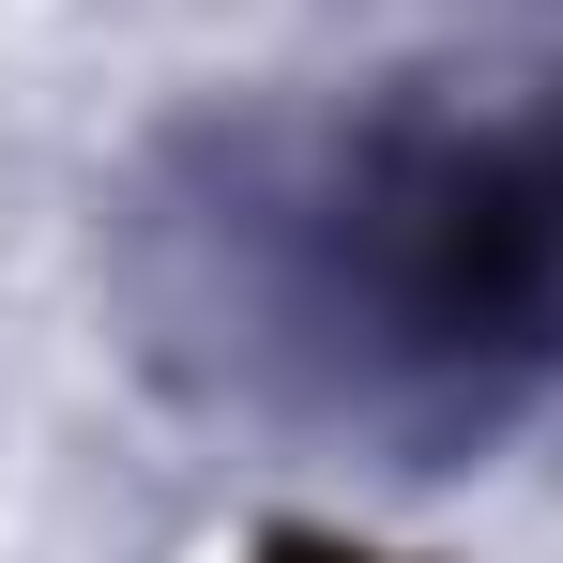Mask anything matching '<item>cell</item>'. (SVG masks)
<instances>
[{"label": "cell", "mask_w": 563, "mask_h": 563, "mask_svg": "<svg viewBox=\"0 0 563 563\" xmlns=\"http://www.w3.org/2000/svg\"><path fill=\"white\" fill-rule=\"evenodd\" d=\"M275 563H351V549H275Z\"/></svg>", "instance_id": "obj_1"}]
</instances>
